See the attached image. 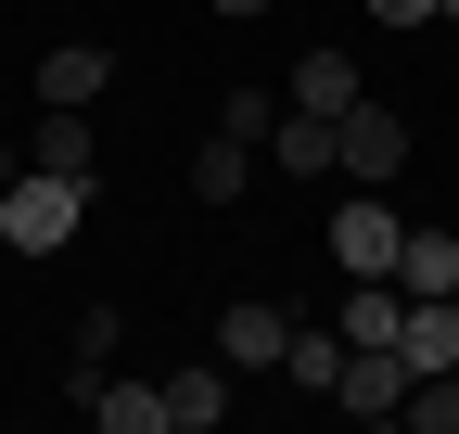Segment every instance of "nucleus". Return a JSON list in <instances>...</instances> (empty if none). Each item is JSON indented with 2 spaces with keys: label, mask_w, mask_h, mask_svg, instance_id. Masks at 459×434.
I'll list each match as a JSON object with an SVG mask.
<instances>
[{
  "label": "nucleus",
  "mask_w": 459,
  "mask_h": 434,
  "mask_svg": "<svg viewBox=\"0 0 459 434\" xmlns=\"http://www.w3.org/2000/svg\"><path fill=\"white\" fill-rule=\"evenodd\" d=\"M358 90H370V77H358V65H344V51H332V39L307 51V65H294V77H281V102H294V116H344V102H358Z\"/></svg>",
  "instance_id": "obj_9"
},
{
  "label": "nucleus",
  "mask_w": 459,
  "mask_h": 434,
  "mask_svg": "<svg viewBox=\"0 0 459 434\" xmlns=\"http://www.w3.org/2000/svg\"><path fill=\"white\" fill-rule=\"evenodd\" d=\"M395 319H409V294H395V282H358V294H332V333H344V345H395Z\"/></svg>",
  "instance_id": "obj_11"
},
{
  "label": "nucleus",
  "mask_w": 459,
  "mask_h": 434,
  "mask_svg": "<svg viewBox=\"0 0 459 434\" xmlns=\"http://www.w3.org/2000/svg\"><path fill=\"white\" fill-rule=\"evenodd\" d=\"M217 345H230V370H281V345H294V319H281L268 294H230V319H217Z\"/></svg>",
  "instance_id": "obj_5"
},
{
  "label": "nucleus",
  "mask_w": 459,
  "mask_h": 434,
  "mask_svg": "<svg viewBox=\"0 0 459 434\" xmlns=\"http://www.w3.org/2000/svg\"><path fill=\"white\" fill-rule=\"evenodd\" d=\"M217 13H268V0H217Z\"/></svg>",
  "instance_id": "obj_21"
},
{
  "label": "nucleus",
  "mask_w": 459,
  "mask_h": 434,
  "mask_svg": "<svg viewBox=\"0 0 459 434\" xmlns=\"http://www.w3.org/2000/svg\"><path fill=\"white\" fill-rule=\"evenodd\" d=\"M217 128H230V141H268V128H281V90H230Z\"/></svg>",
  "instance_id": "obj_18"
},
{
  "label": "nucleus",
  "mask_w": 459,
  "mask_h": 434,
  "mask_svg": "<svg viewBox=\"0 0 459 434\" xmlns=\"http://www.w3.org/2000/svg\"><path fill=\"white\" fill-rule=\"evenodd\" d=\"M230 421V370L204 358V370H179V384H166V434H217Z\"/></svg>",
  "instance_id": "obj_13"
},
{
  "label": "nucleus",
  "mask_w": 459,
  "mask_h": 434,
  "mask_svg": "<svg viewBox=\"0 0 459 434\" xmlns=\"http://www.w3.org/2000/svg\"><path fill=\"white\" fill-rule=\"evenodd\" d=\"M268 153H281V179H332V116H294V102H281Z\"/></svg>",
  "instance_id": "obj_14"
},
{
  "label": "nucleus",
  "mask_w": 459,
  "mask_h": 434,
  "mask_svg": "<svg viewBox=\"0 0 459 434\" xmlns=\"http://www.w3.org/2000/svg\"><path fill=\"white\" fill-rule=\"evenodd\" d=\"M395 421H409V434H459V370H421V384H409V409H395Z\"/></svg>",
  "instance_id": "obj_16"
},
{
  "label": "nucleus",
  "mask_w": 459,
  "mask_h": 434,
  "mask_svg": "<svg viewBox=\"0 0 459 434\" xmlns=\"http://www.w3.org/2000/svg\"><path fill=\"white\" fill-rule=\"evenodd\" d=\"M102 90H115V65H102L90 39H65V51H39V102H77V116H90Z\"/></svg>",
  "instance_id": "obj_10"
},
{
  "label": "nucleus",
  "mask_w": 459,
  "mask_h": 434,
  "mask_svg": "<svg viewBox=\"0 0 459 434\" xmlns=\"http://www.w3.org/2000/svg\"><path fill=\"white\" fill-rule=\"evenodd\" d=\"M395 358H409V384H421V370H459V307H446V294H409V319H395Z\"/></svg>",
  "instance_id": "obj_6"
},
{
  "label": "nucleus",
  "mask_w": 459,
  "mask_h": 434,
  "mask_svg": "<svg viewBox=\"0 0 459 434\" xmlns=\"http://www.w3.org/2000/svg\"><path fill=\"white\" fill-rule=\"evenodd\" d=\"M332 167L358 179V192H383L395 167H409V116H395V102H370V90H358V102H344V116H332Z\"/></svg>",
  "instance_id": "obj_2"
},
{
  "label": "nucleus",
  "mask_w": 459,
  "mask_h": 434,
  "mask_svg": "<svg viewBox=\"0 0 459 434\" xmlns=\"http://www.w3.org/2000/svg\"><path fill=\"white\" fill-rule=\"evenodd\" d=\"M77 217H90V179L26 167L13 192H0V243H13V256H65V243H77Z\"/></svg>",
  "instance_id": "obj_1"
},
{
  "label": "nucleus",
  "mask_w": 459,
  "mask_h": 434,
  "mask_svg": "<svg viewBox=\"0 0 459 434\" xmlns=\"http://www.w3.org/2000/svg\"><path fill=\"white\" fill-rule=\"evenodd\" d=\"M77 409H90L102 434H166V384H115V370H90Z\"/></svg>",
  "instance_id": "obj_7"
},
{
  "label": "nucleus",
  "mask_w": 459,
  "mask_h": 434,
  "mask_svg": "<svg viewBox=\"0 0 459 434\" xmlns=\"http://www.w3.org/2000/svg\"><path fill=\"white\" fill-rule=\"evenodd\" d=\"M395 243H409V217H395L383 192H344V204H332V256H344V282H395Z\"/></svg>",
  "instance_id": "obj_3"
},
{
  "label": "nucleus",
  "mask_w": 459,
  "mask_h": 434,
  "mask_svg": "<svg viewBox=\"0 0 459 434\" xmlns=\"http://www.w3.org/2000/svg\"><path fill=\"white\" fill-rule=\"evenodd\" d=\"M395 294H459V230H409L395 243Z\"/></svg>",
  "instance_id": "obj_12"
},
{
  "label": "nucleus",
  "mask_w": 459,
  "mask_h": 434,
  "mask_svg": "<svg viewBox=\"0 0 459 434\" xmlns=\"http://www.w3.org/2000/svg\"><path fill=\"white\" fill-rule=\"evenodd\" d=\"M243 179H255V141H230V128H217V141L192 153V192H204V204H230Z\"/></svg>",
  "instance_id": "obj_15"
},
{
  "label": "nucleus",
  "mask_w": 459,
  "mask_h": 434,
  "mask_svg": "<svg viewBox=\"0 0 459 434\" xmlns=\"http://www.w3.org/2000/svg\"><path fill=\"white\" fill-rule=\"evenodd\" d=\"M13 179H26V153H13V141H0V192H13Z\"/></svg>",
  "instance_id": "obj_20"
},
{
  "label": "nucleus",
  "mask_w": 459,
  "mask_h": 434,
  "mask_svg": "<svg viewBox=\"0 0 459 434\" xmlns=\"http://www.w3.org/2000/svg\"><path fill=\"white\" fill-rule=\"evenodd\" d=\"M281 370H294L307 396H332V370H344V333H294V345H281Z\"/></svg>",
  "instance_id": "obj_17"
},
{
  "label": "nucleus",
  "mask_w": 459,
  "mask_h": 434,
  "mask_svg": "<svg viewBox=\"0 0 459 434\" xmlns=\"http://www.w3.org/2000/svg\"><path fill=\"white\" fill-rule=\"evenodd\" d=\"M26 167H51V179H90V167H102V141H90V116H77V102H39Z\"/></svg>",
  "instance_id": "obj_8"
},
{
  "label": "nucleus",
  "mask_w": 459,
  "mask_h": 434,
  "mask_svg": "<svg viewBox=\"0 0 459 434\" xmlns=\"http://www.w3.org/2000/svg\"><path fill=\"white\" fill-rule=\"evenodd\" d=\"M434 13H446V26H459V0H434Z\"/></svg>",
  "instance_id": "obj_22"
},
{
  "label": "nucleus",
  "mask_w": 459,
  "mask_h": 434,
  "mask_svg": "<svg viewBox=\"0 0 459 434\" xmlns=\"http://www.w3.org/2000/svg\"><path fill=\"white\" fill-rule=\"evenodd\" d=\"M370 26H434V0H370Z\"/></svg>",
  "instance_id": "obj_19"
},
{
  "label": "nucleus",
  "mask_w": 459,
  "mask_h": 434,
  "mask_svg": "<svg viewBox=\"0 0 459 434\" xmlns=\"http://www.w3.org/2000/svg\"><path fill=\"white\" fill-rule=\"evenodd\" d=\"M332 409L395 421V409H409V358H395V345H344V370H332Z\"/></svg>",
  "instance_id": "obj_4"
}]
</instances>
